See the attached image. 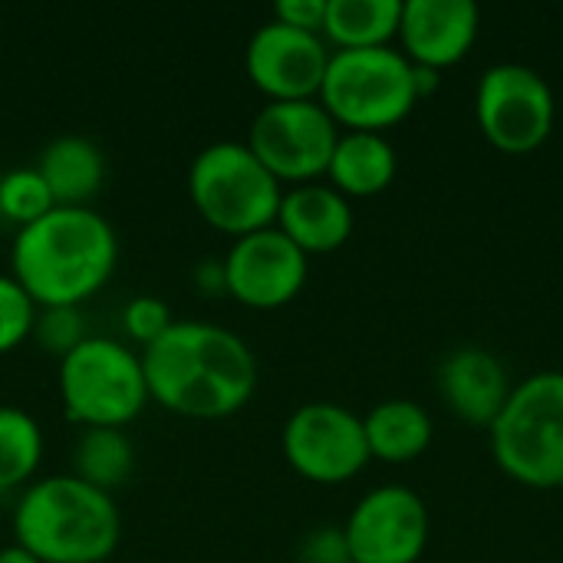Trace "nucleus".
I'll return each mask as SVG.
<instances>
[{
  "mask_svg": "<svg viewBox=\"0 0 563 563\" xmlns=\"http://www.w3.org/2000/svg\"><path fill=\"white\" fill-rule=\"evenodd\" d=\"M142 369L148 399L181 419H228L257 393L254 350L234 330L205 320H175L142 350Z\"/></svg>",
  "mask_w": 563,
  "mask_h": 563,
  "instance_id": "nucleus-1",
  "label": "nucleus"
},
{
  "mask_svg": "<svg viewBox=\"0 0 563 563\" xmlns=\"http://www.w3.org/2000/svg\"><path fill=\"white\" fill-rule=\"evenodd\" d=\"M115 264V228L92 208H53L10 244V277L36 307H82L109 284Z\"/></svg>",
  "mask_w": 563,
  "mask_h": 563,
  "instance_id": "nucleus-2",
  "label": "nucleus"
},
{
  "mask_svg": "<svg viewBox=\"0 0 563 563\" xmlns=\"http://www.w3.org/2000/svg\"><path fill=\"white\" fill-rule=\"evenodd\" d=\"M122 538L112 495L76 475L36 478L13 508V544L43 563H102Z\"/></svg>",
  "mask_w": 563,
  "mask_h": 563,
  "instance_id": "nucleus-3",
  "label": "nucleus"
},
{
  "mask_svg": "<svg viewBox=\"0 0 563 563\" xmlns=\"http://www.w3.org/2000/svg\"><path fill=\"white\" fill-rule=\"evenodd\" d=\"M488 432L492 455L511 482L563 488V373L544 369L518 383Z\"/></svg>",
  "mask_w": 563,
  "mask_h": 563,
  "instance_id": "nucleus-4",
  "label": "nucleus"
},
{
  "mask_svg": "<svg viewBox=\"0 0 563 563\" xmlns=\"http://www.w3.org/2000/svg\"><path fill=\"white\" fill-rule=\"evenodd\" d=\"M188 198L205 224L234 241L274 228L284 185L244 142H211L188 165Z\"/></svg>",
  "mask_w": 563,
  "mask_h": 563,
  "instance_id": "nucleus-5",
  "label": "nucleus"
},
{
  "mask_svg": "<svg viewBox=\"0 0 563 563\" xmlns=\"http://www.w3.org/2000/svg\"><path fill=\"white\" fill-rule=\"evenodd\" d=\"M317 102L346 132H386L416 109L412 63L402 49H333Z\"/></svg>",
  "mask_w": 563,
  "mask_h": 563,
  "instance_id": "nucleus-6",
  "label": "nucleus"
},
{
  "mask_svg": "<svg viewBox=\"0 0 563 563\" xmlns=\"http://www.w3.org/2000/svg\"><path fill=\"white\" fill-rule=\"evenodd\" d=\"M66 419L82 429H125L148 402L142 353L129 343L86 336L56 373Z\"/></svg>",
  "mask_w": 563,
  "mask_h": 563,
  "instance_id": "nucleus-7",
  "label": "nucleus"
},
{
  "mask_svg": "<svg viewBox=\"0 0 563 563\" xmlns=\"http://www.w3.org/2000/svg\"><path fill=\"white\" fill-rule=\"evenodd\" d=\"M340 125L317 99L267 102L247 129V148L280 185H310L327 175Z\"/></svg>",
  "mask_w": 563,
  "mask_h": 563,
  "instance_id": "nucleus-8",
  "label": "nucleus"
},
{
  "mask_svg": "<svg viewBox=\"0 0 563 563\" xmlns=\"http://www.w3.org/2000/svg\"><path fill=\"white\" fill-rule=\"evenodd\" d=\"M554 92L548 79L525 63H498L482 73L475 119L482 135L505 155H528L554 132Z\"/></svg>",
  "mask_w": 563,
  "mask_h": 563,
  "instance_id": "nucleus-9",
  "label": "nucleus"
},
{
  "mask_svg": "<svg viewBox=\"0 0 563 563\" xmlns=\"http://www.w3.org/2000/svg\"><path fill=\"white\" fill-rule=\"evenodd\" d=\"M287 465L313 485H343L369 465L363 419L336 402H307L284 422Z\"/></svg>",
  "mask_w": 563,
  "mask_h": 563,
  "instance_id": "nucleus-10",
  "label": "nucleus"
},
{
  "mask_svg": "<svg viewBox=\"0 0 563 563\" xmlns=\"http://www.w3.org/2000/svg\"><path fill=\"white\" fill-rule=\"evenodd\" d=\"M346 544L353 563H419L429 548V508L406 485L366 492L350 511Z\"/></svg>",
  "mask_w": 563,
  "mask_h": 563,
  "instance_id": "nucleus-11",
  "label": "nucleus"
},
{
  "mask_svg": "<svg viewBox=\"0 0 563 563\" xmlns=\"http://www.w3.org/2000/svg\"><path fill=\"white\" fill-rule=\"evenodd\" d=\"M330 66V46L320 33H303L277 20L261 23L244 49V69L267 102L317 99Z\"/></svg>",
  "mask_w": 563,
  "mask_h": 563,
  "instance_id": "nucleus-12",
  "label": "nucleus"
},
{
  "mask_svg": "<svg viewBox=\"0 0 563 563\" xmlns=\"http://www.w3.org/2000/svg\"><path fill=\"white\" fill-rule=\"evenodd\" d=\"M228 297L251 310H277L300 297L310 257L277 228L238 238L224 254Z\"/></svg>",
  "mask_w": 563,
  "mask_h": 563,
  "instance_id": "nucleus-13",
  "label": "nucleus"
},
{
  "mask_svg": "<svg viewBox=\"0 0 563 563\" xmlns=\"http://www.w3.org/2000/svg\"><path fill=\"white\" fill-rule=\"evenodd\" d=\"M482 10L475 0H409L402 3V56L416 66L449 69L468 56L478 40Z\"/></svg>",
  "mask_w": 563,
  "mask_h": 563,
  "instance_id": "nucleus-14",
  "label": "nucleus"
},
{
  "mask_svg": "<svg viewBox=\"0 0 563 563\" xmlns=\"http://www.w3.org/2000/svg\"><path fill=\"white\" fill-rule=\"evenodd\" d=\"M435 376L445 409L472 429H492L515 389L505 363L482 346L452 350Z\"/></svg>",
  "mask_w": 563,
  "mask_h": 563,
  "instance_id": "nucleus-15",
  "label": "nucleus"
},
{
  "mask_svg": "<svg viewBox=\"0 0 563 563\" xmlns=\"http://www.w3.org/2000/svg\"><path fill=\"white\" fill-rule=\"evenodd\" d=\"M277 231H284L307 257L340 251L353 234V208L333 185H294L277 208Z\"/></svg>",
  "mask_w": 563,
  "mask_h": 563,
  "instance_id": "nucleus-16",
  "label": "nucleus"
},
{
  "mask_svg": "<svg viewBox=\"0 0 563 563\" xmlns=\"http://www.w3.org/2000/svg\"><path fill=\"white\" fill-rule=\"evenodd\" d=\"M36 172L43 175L56 208H89L106 181V155L86 135H59L40 152Z\"/></svg>",
  "mask_w": 563,
  "mask_h": 563,
  "instance_id": "nucleus-17",
  "label": "nucleus"
},
{
  "mask_svg": "<svg viewBox=\"0 0 563 563\" xmlns=\"http://www.w3.org/2000/svg\"><path fill=\"white\" fill-rule=\"evenodd\" d=\"M399 172L396 148L379 132H340L327 178L343 198L383 195Z\"/></svg>",
  "mask_w": 563,
  "mask_h": 563,
  "instance_id": "nucleus-18",
  "label": "nucleus"
},
{
  "mask_svg": "<svg viewBox=\"0 0 563 563\" xmlns=\"http://www.w3.org/2000/svg\"><path fill=\"white\" fill-rule=\"evenodd\" d=\"M363 432H366L369 459L406 465L429 452L435 439V422L419 402L386 399L363 416Z\"/></svg>",
  "mask_w": 563,
  "mask_h": 563,
  "instance_id": "nucleus-19",
  "label": "nucleus"
},
{
  "mask_svg": "<svg viewBox=\"0 0 563 563\" xmlns=\"http://www.w3.org/2000/svg\"><path fill=\"white\" fill-rule=\"evenodd\" d=\"M402 0H327L323 40L333 49H376L399 36Z\"/></svg>",
  "mask_w": 563,
  "mask_h": 563,
  "instance_id": "nucleus-20",
  "label": "nucleus"
},
{
  "mask_svg": "<svg viewBox=\"0 0 563 563\" xmlns=\"http://www.w3.org/2000/svg\"><path fill=\"white\" fill-rule=\"evenodd\" d=\"M135 468V445L125 435V429H82L73 445V472L79 482L112 492L125 485V478Z\"/></svg>",
  "mask_w": 563,
  "mask_h": 563,
  "instance_id": "nucleus-21",
  "label": "nucleus"
},
{
  "mask_svg": "<svg viewBox=\"0 0 563 563\" xmlns=\"http://www.w3.org/2000/svg\"><path fill=\"white\" fill-rule=\"evenodd\" d=\"M43 462V429L16 406H0V492L26 488Z\"/></svg>",
  "mask_w": 563,
  "mask_h": 563,
  "instance_id": "nucleus-22",
  "label": "nucleus"
},
{
  "mask_svg": "<svg viewBox=\"0 0 563 563\" xmlns=\"http://www.w3.org/2000/svg\"><path fill=\"white\" fill-rule=\"evenodd\" d=\"M56 208L43 175L33 168H10L7 175H0V214L7 221L20 228L40 221L43 214H49Z\"/></svg>",
  "mask_w": 563,
  "mask_h": 563,
  "instance_id": "nucleus-23",
  "label": "nucleus"
},
{
  "mask_svg": "<svg viewBox=\"0 0 563 563\" xmlns=\"http://www.w3.org/2000/svg\"><path fill=\"white\" fill-rule=\"evenodd\" d=\"M86 336L89 333H86L79 307H40L33 333H30V340H36V346L43 353H53L59 360L66 353H73Z\"/></svg>",
  "mask_w": 563,
  "mask_h": 563,
  "instance_id": "nucleus-24",
  "label": "nucleus"
},
{
  "mask_svg": "<svg viewBox=\"0 0 563 563\" xmlns=\"http://www.w3.org/2000/svg\"><path fill=\"white\" fill-rule=\"evenodd\" d=\"M36 310L40 307L33 303V297L10 274H0V356L13 353L20 343L30 340Z\"/></svg>",
  "mask_w": 563,
  "mask_h": 563,
  "instance_id": "nucleus-25",
  "label": "nucleus"
},
{
  "mask_svg": "<svg viewBox=\"0 0 563 563\" xmlns=\"http://www.w3.org/2000/svg\"><path fill=\"white\" fill-rule=\"evenodd\" d=\"M172 310L165 300L152 297V294H142V297H132L125 307H122V330L132 343H139L142 350L152 346L155 340H162L168 330H172Z\"/></svg>",
  "mask_w": 563,
  "mask_h": 563,
  "instance_id": "nucleus-26",
  "label": "nucleus"
},
{
  "mask_svg": "<svg viewBox=\"0 0 563 563\" xmlns=\"http://www.w3.org/2000/svg\"><path fill=\"white\" fill-rule=\"evenodd\" d=\"M297 563H353L350 561L346 531L336 525L313 528L297 548Z\"/></svg>",
  "mask_w": 563,
  "mask_h": 563,
  "instance_id": "nucleus-27",
  "label": "nucleus"
},
{
  "mask_svg": "<svg viewBox=\"0 0 563 563\" xmlns=\"http://www.w3.org/2000/svg\"><path fill=\"white\" fill-rule=\"evenodd\" d=\"M284 26L303 30V33H320L323 36V20H327V0H277L274 16Z\"/></svg>",
  "mask_w": 563,
  "mask_h": 563,
  "instance_id": "nucleus-28",
  "label": "nucleus"
},
{
  "mask_svg": "<svg viewBox=\"0 0 563 563\" xmlns=\"http://www.w3.org/2000/svg\"><path fill=\"white\" fill-rule=\"evenodd\" d=\"M191 284L205 297H224L228 294V274H224V257H205L191 271Z\"/></svg>",
  "mask_w": 563,
  "mask_h": 563,
  "instance_id": "nucleus-29",
  "label": "nucleus"
},
{
  "mask_svg": "<svg viewBox=\"0 0 563 563\" xmlns=\"http://www.w3.org/2000/svg\"><path fill=\"white\" fill-rule=\"evenodd\" d=\"M439 79H442L439 69H432V66H416V63H412V89H416V99L432 96V92L439 89Z\"/></svg>",
  "mask_w": 563,
  "mask_h": 563,
  "instance_id": "nucleus-30",
  "label": "nucleus"
},
{
  "mask_svg": "<svg viewBox=\"0 0 563 563\" xmlns=\"http://www.w3.org/2000/svg\"><path fill=\"white\" fill-rule=\"evenodd\" d=\"M0 563H43L36 561L30 551H23L20 544H10V548H0Z\"/></svg>",
  "mask_w": 563,
  "mask_h": 563,
  "instance_id": "nucleus-31",
  "label": "nucleus"
}]
</instances>
